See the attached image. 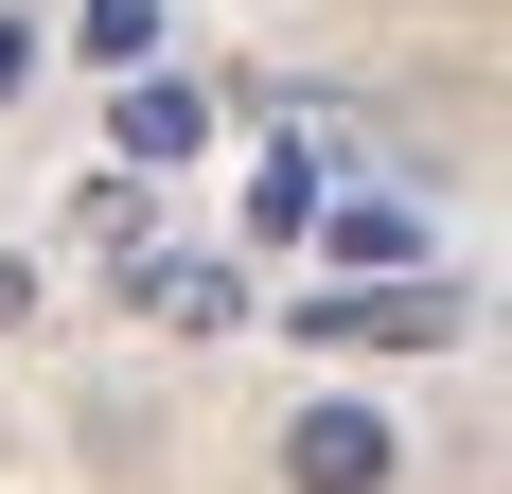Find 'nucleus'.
<instances>
[{
	"instance_id": "1",
	"label": "nucleus",
	"mask_w": 512,
	"mask_h": 494,
	"mask_svg": "<svg viewBox=\"0 0 512 494\" xmlns=\"http://www.w3.org/2000/svg\"><path fill=\"white\" fill-rule=\"evenodd\" d=\"M442 336H460V283L442 265H389V283L301 300V353H442Z\"/></svg>"
},
{
	"instance_id": "2",
	"label": "nucleus",
	"mask_w": 512,
	"mask_h": 494,
	"mask_svg": "<svg viewBox=\"0 0 512 494\" xmlns=\"http://www.w3.org/2000/svg\"><path fill=\"white\" fill-rule=\"evenodd\" d=\"M124 318L142 336H230L248 318V265L230 247H124Z\"/></svg>"
},
{
	"instance_id": "3",
	"label": "nucleus",
	"mask_w": 512,
	"mask_h": 494,
	"mask_svg": "<svg viewBox=\"0 0 512 494\" xmlns=\"http://www.w3.org/2000/svg\"><path fill=\"white\" fill-rule=\"evenodd\" d=\"M407 442H389V406H283V494H389Z\"/></svg>"
},
{
	"instance_id": "4",
	"label": "nucleus",
	"mask_w": 512,
	"mask_h": 494,
	"mask_svg": "<svg viewBox=\"0 0 512 494\" xmlns=\"http://www.w3.org/2000/svg\"><path fill=\"white\" fill-rule=\"evenodd\" d=\"M195 142H212V89L142 53V71H124V106H106V159H124V177H177Z\"/></svg>"
},
{
	"instance_id": "5",
	"label": "nucleus",
	"mask_w": 512,
	"mask_h": 494,
	"mask_svg": "<svg viewBox=\"0 0 512 494\" xmlns=\"http://www.w3.org/2000/svg\"><path fill=\"white\" fill-rule=\"evenodd\" d=\"M301 247L336 265V283H389V265H442V230H424L407 195H318V212H301Z\"/></svg>"
},
{
	"instance_id": "6",
	"label": "nucleus",
	"mask_w": 512,
	"mask_h": 494,
	"mask_svg": "<svg viewBox=\"0 0 512 494\" xmlns=\"http://www.w3.org/2000/svg\"><path fill=\"white\" fill-rule=\"evenodd\" d=\"M318 195H336V177H318V159L283 142V159H265V177H248V230H265V247H301V212H318Z\"/></svg>"
},
{
	"instance_id": "7",
	"label": "nucleus",
	"mask_w": 512,
	"mask_h": 494,
	"mask_svg": "<svg viewBox=\"0 0 512 494\" xmlns=\"http://www.w3.org/2000/svg\"><path fill=\"white\" fill-rule=\"evenodd\" d=\"M71 247H106V265H124V247H142V177H89V195H71Z\"/></svg>"
},
{
	"instance_id": "8",
	"label": "nucleus",
	"mask_w": 512,
	"mask_h": 494,
	"mask_svg": "<svg viewBox=\"0 0 512 494\" xmlns=\"http://www.w3.org/2000/svg\"><path fill=\"white\" fill-rule=\"evenodd\" d=\"M89 53H106V71H142V53H159V0H89Z\"/></svg>"
},
{
	"instance_id": "9",
	"label": "nucleus",
	"mask_w": 512,
	"mask_h": 494,
	"mask_svg": "<svg viewBox=\"0 0 512 494\" xmlns=\"http://www.w3.org/2000/svg\"><path fill=\"white\" fill-rule=\"evenodd\" d=\"M18 89H36V18H0V106H18Z\"/></svg>"
},
{
	"instance_id": "10",
	"label": "nucleus",
	"mask_w": 512,
	"mask_h": 494,
	"mask_svg": "<svg viewBox=\"0 0 512 494\" xmlns=\"http://www.w3.org/2000/svg\"><path fill=\"white\" fill-rule=\"evenodd\" d=\"M18 318H36V265H0V336H18Z\"/></svg>"
}]
</instances>
